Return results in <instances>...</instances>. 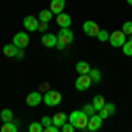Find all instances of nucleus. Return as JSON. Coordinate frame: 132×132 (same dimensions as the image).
Masks as SVG:
<instances>
[{"label":"nucleus","mask_w":132,"mask_h":132,"mask_svg":"<svg viewBox=\"0 0 132 132\" xmlns=\"http://www.w3.org/2000/svg\"><path fill=\"white\" fill-rule=\"evenodd\" d=\"M88 114L83 111V109H76V111H72L69 114V122L76 127V129H86V125H88Z\"/></svg>","instance_id":"1"},{"label":"nucleus","mask_w":132,"mask_h":132,"mask_svg":"<svg viewBox=\"0 0 132 132\" xmlns=\"http://www.w3.org/2000/svg\"><path fill=\"white\" fill-rule=\"evenodd\" d=\"M56 37H58L56 48H58V50H63L65 46L72 44V41H74V32H72L71 28H60V32H58Z\"/></svg>","instance_id":"2"},{"label":"nucleus","mask_w":132,"mask_h":132,"mask_svg":"<svg viewBox=\"0 0 132 132\" xmlns=\"http://www.w3.org/2000/svg\"><path fill=\"white\" fill-rule=\"evenodd\" d=\"M42 102L48 106V108H55L62 102V93L56 90H48L44 95H42Z\"/></svg>","instance_id":"3"},{"label":"nucleus","mask_w":132,"mask_h":132,"mask_svg":"<svg viewBox=\"0 0 132 132\" xmlns=\"http://www.w3.org/2000/svg\"><path fill=\"white\" fill-rule=\"evenodd\" d=\"M125 41H127V35L122 30H114L109 34V44H111L113 48H122L123 44H125Z\"/></svg>","instance_id":"4"},{"label":"nucleus","mask_w":132,"mask_h":132,"mask_svg":"<svg viewBox=\"0 0 132 132\" xmlns=\"http://www.w3.org/2000/svg\"><path fill=\"white\" fill-rule=\"evenodd\" d=\"M39 25H41L39 18H34V16H25L23 18V27H25L27 32H37L39 30Z\"/></svg>","instance_id":"5"},{"label":"nucleus","mask_w":132,"mask_h":132,"mask_svg":"<svg viewBox=\"0 0 132 132\" xmlns=\"http://www.w3.org/2000/svg\"><path fill=\"white\" fill-rule=\"evenodd\" d=\"M90 85H92L90 74H79V76L76 78V90L85 92V90H88V88H90Z\"/></svg>","instance_id":"6"},{"label":"nucleus","mask_w":132,"mask_h":132,"mask_svg":"<svg viewBox=\"0 0 132 132\" xmlns=\"http://www.w3.org/2000/svg\"><path fill=\"white\" fill-rule=\"evenodd\" d=\"M28 42H30V37H28L27 32H18V34H14V37H12V44H16V46L21 48V50L27 48Z\"/></svg>","instance_id":"7"},{"label":"nucleus","mask_w":132,"mask_h":132,"mask_svg":"<svg viewBox=\"0 0 132 132\" xmlns=\"http://www.w3.org/2000/svg\"><path fill=\"white\" fill-rule=\"evenodd\" d=\"M99 25L95 23V21H92V20H88V21H85L83 23V32L88 35V37H97V34H99Z\"/></svg>","instance_id":"8"},{"label":"nucleus","mask_w":132,"mask_h":132,"mask_svg":"<svg viewBox=\"0 0 132 132\" xmlns=\"http://www.w3.org/2000/svg\"><path fill=\"white\" fill-rule=\"evenodd\" d=\"M102 122H104V120L101 118V114H99V113H95V114H92L90 118H88V125H86V129H88L90 132L99 130V129L102 127Z\"/></svg>","instance_id":"9"},{"label":"nucleus","mask_w":132,"mask_h":132,"mask_svg":"<svg viewBox=\"0 0 132 132\" xmlns=\"http://www.w3.org/2000/svg\"><path fill=\"white\" fill-rule=\"evenodd\" d=\"M42 46L44 48H56V44H58V37L55 35V34H42Z\"/></svg>","instance_id":"10"},{"label":"nucleus","mask_w":132,"mask_h":132,"mask_svg":"<svg viewBox=\"0 0 132 132\" xmlns=\"http://www.w3.org/2000/svg\"><path fill=\"white\" fill-rule=\"evenodd\" d=\"M42 102V93L41 92H32L27 95V106H30V108H35V106H39Z\"/></svg>","instance_id":"11"},{"label":"nucleus","mask_w":132,"mask_h":132,"mask_svg":"<svg viewBox=\"0 0 132 132\" xmlns=\"http://www.w3.org/2000/svg\"><path fill=\"white\" fill-rule=\"evenodd\" d=\"M56 23H58L60 28H69L72 23V18L67 12H60V14H56Z\"/></svg>","instance_id":"12"},{"label":"nucleus","mask_w":132,"mask_h":132,"mask_svg":"<svg viewBox=\"0 0 132 132\" xmlns=\"http://www.w3.org/2000/svg\"><path fill=\"white\" fill-rule=\"evenodd\" d=\"M18 51H20V48L16 46V44H5L4 48H2V53L5 55V56H9V58H16L18 56Z\"/></svg>","instance_id":"13"},{"label":"nucleus","mask_w":132,"mask_h":132,"mask_svg":"<svg viewBox=\"0 0 132 132\" xmlns=\"http://www.w3.org/2000/svg\"><path fill=\"white\" fill-rule=\"evenodd\" d=\"M114 111H116V109H114V104H111V102H106V104H104V108L99 111V114H101L102 120H106V118L113 116V114H114Z\"/></svg>","instance_id":"14"},{"label":"nucleus","mask_w":132,"mask_h":132,"mask_svg":"<svg viewBox=\"0 0 132 132\" xmlns=\"http://www.w3.org/2000/svg\"><path fill=\"white\" fill-rule=\"evenodd\" d=\"M65 9V0H51L50 4V11L53 14H60Z\"/></svg>","instance_id":"15"},{"label":"nucleus","mask_w":132,"mask_h":132,"mask_svg":"<svg viewBox=\"0 0 132 132\" xmlns=\"http://www.w3.org/2000/svg\"><path fill=\"white\" fill-rule=\"evenodd\" d=\"M69 120V114H65V113H56L55 116H53V125H56V127H62L63 123Z\"/></svg>","instance_id":"16"},{"label":"nucleus","mask_w":132,"mask_h":132,"mask_svg":"<svg viewBox=\"0 0 132 132\" xmlns=\"http://www.w3.org/2000/svg\"><path fill=\"white\" fill-rule=\"evenodd\" d=\"M76 72L78 74H90V65L86 62H78L76 63Z\"/></svg>","instance_id":"17"},{"label":"nucleus","mask_w":132,"mask_h":132,"mask_svg":"<svg viewBox=\"0 0 132 132\" xmlns=\"http://www.w3.org/2000/svg\"><path fill=\"white\" fill-rule=\"evenodd\" d=\"M92 104H93V108H95L97 113H99L102 108H104L106 101H104V97H102V95H95V97H93V101H92Z\"/></svg>","instance_id":"18"},{"label":"nucleus","mask_w":132,"mask_h":132,"mask_svg":"<svg viewBox=\"0 0 132 132\" xmlns=\"http://www.w3.org/2000/svg\"><path fill=\"white\" fill-rule=\"evenodd\" d=\"M18 130V123L14 122H4L2 125V132H16Z\"/></svg>","instance_id":"19"},{"label":"nucleus","mask_w":132,"mask_h":132,"mask_svg":"<svg viewBox=\"0 0 132 132\" xmlns=\"http://www.w3.org/2000/svg\"><path fill=\"white\" fill-rule=\"evenodd\" d=\"M41 21H44V23H50V20L53 18V12L51 11H48V9H44V11H41L39 12V16H37Z\"/></svg>","instance_id":"20"},{"label":"nucleus","mask_w":132,"mask_h":132,"mask_svg":"<svg viewBox=\"0 0 132 132\" xmlns=\"http://www.w3.org/2000/svg\"><path fill=\"white\" fill-rule=\"evenodd\" d=\"M0 118H2V122H12V120H14V114H12L11 109H2Z\"/></svg>","instance_id":"21"},{"label":"nucleus","mask_w":132,"mask_h":132,"mask_svg":"<svg viewBox=\"0 0 132 132\" xmlns=\"http://www.w3.org/2000/svg\"><path fill=\"white\" fill-rule=\"evenodd\" d=\"M90 78H92V83H101L102 79V74L99 69H90Z\"/></svg>","instance_id":"22"},{"label":"nucleus","mask_w":132,"mask_h":132,"mask_svg":"<svg viewBox=\"0 0 132 132\" xmlns=\"http://www.w3.org/2000/svg\"><path fill=\"white\" fill-rule=\"evenodd\" d=\"M28 130L30 132H44V125L41 122H32L28 125Z\"/></svg>","instance_id":"23"},{"label":"nucleus","mask_w":132,"mask_h":132,"mask_svg":"<svg viewBox=\"0 0 132 132\" xmlns=\"http://www.w3.org/2000/svg\"><path fill=\"white\" fill-rule=\"evenodd\" d=\"M123 50V55H127V56H132V37L129 41H125V44L122 46Z\"/></svg>","instance_id":"24"},{"label":"nucleus","mask_w":132,"mask_h":132,"mask_svg":"<svg viewBox=\"0 0 132 132\" xmlns=\"http://www.w3.org/2000/svg\"><path fill=\"white\" fill-rule=\"evenodd\" d=\"M109 34H111V32H108V30H104V28H101V30H99V34H97V39H99L101 42L109 41Z\"/></svg>","instance_id":"25"},{"label":"nucleus","mask_w":132,"mask_h":132,"mask_svg":"<svg viewBox=\"0 0 132 132\" xmlns=\"http://www.w3.org/2000/svg\"><path fill=\"white\" fill-rule=\"evenodd\" d=\"M83 111L86 113L88 116H92V114H95V113H97V109L93 108V104H92V102H88V104H85V106H83Z\"/></svg>","instance_id":"26"},{"label":"nucleus","mask_w":132,"mask_h":132,"mask_svg":"<svg viewBox=\"0 0 132 132\" xmlns=\"http://www.w3.org/2000/svg\"><path fill=\"white\" fill-rule=\"evenodd\" d=\"M122 32L125 34V35H130L132 37V21H125V23H123Z\"/></svg>","instance_id":"27"},{"label":"nucleus","mask_w":132,"mask_h":132,"mask_svg":"<svg viewBox=\"0 0 132 132\" xmlns=\"http://www.w3.org/2000/svg\"><path fill=\"white\" fill-rule=\"evenodd\" d=\"M60 130H62V132H74V130H76V127H74V125H72V123L67 120V122H65V123L60 127Z\"/></svg>","instance_id":"28"},{"label":"nucleus","mask_w":132,"mask_h":132,"mask_svg":"<svg viewBox=\"0 0 132 132\" xmlns=\"http://www.w3.org/2000/svg\"><path fill=\"white\" fill-rule=\"evenodd\" d=\"M41 123L44 125V127H48V125H51V123H53V116H42Z\"/></svg>","instance_id":"29"},{"label":"nucleus","mask_w":132,"mask_h":132,"mask_svg":"<svg viewBox=\"0 0 132 132\" xmlns=\"http://www.w3.org/2000/svg\"><path fill=\"white\" fill-rule=\"evenodd\" d=\"M60 130V127H56V125H48V127H44V132H58Z\"/></svg>","instance_id":"30"},{"label":"nucleus","mask_w":132,"mask_h":132,"mask_svg":"<svg viewBox=\"0 0 132 132\" xmlns=\"http://www.w3.org/2000/svg\"><path fill=\"white\" fill-rule=\"evenodd\" d=\"M48 27H50V23L41 21V25H39V32H48Z\"/></svg>","instance_id":"31"},{"label":"nucleus","mask_w":132,"mask_h":132,"mask_svg":"<svg viewBox=\"0 0 132 132\" xmlns=\"http://www.w3.org/2000/svg\"><path fill=\"white\" fill-rule=\"evenodd\" d=\"M23 55H25V53H23V50L20 48V51H18V56H16V58H23Z\"/></svg>","instance_id":"32"},{"label":"nucleus","mask_w":132,"mask_h":132,"mask_svg":"<svg viewBox=\"0 0 132 132\" xmlns=\"http://www.w3.org/2000/svg\"><path fill=\"white\" fill-rule=\"evenodd\" d=\"M127 4H129V5H132V0H127Z\"/></svg>","instance_id":"33"}]
</instances>
